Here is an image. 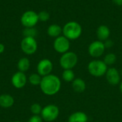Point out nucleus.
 <instances>
[{
    "label": "nucleus",
    "mask_w": 122,
    "mask_h": 122,
    "mask_svg": "<svg viewBox=\"0 0 122 122\" xmlns=\"http://www.w3.org/2000/svg\"><path fill=\"white\" fill-rule=\"evenodd\" d=\"M61 83L60 79L54 74L43 76L40 84L41 92L47 96H53L57 94L61 89Z\"/></svg>",
    "instance_id": "f257e3e1"
},
{
    "label": "nucleus",
    "mask_w": 122,
    "mask_h": 122,
    "mask_svg": "<svg viewBox=\"0 0 122 122\" xmlns=\"http://www.w3.org/2000/svg\"><path fill=\"white\" fill-rule=\"evenodd\" d=\"M62 34L69 40H76L82 34V27L75 21H71L65 24L62 28Z\"/></svg>",
    "instance_id": "f03ea898"
},
{
    "label": "nucleus",
    "mask_w": 122,
    "mask_h": 122,
    "mask_svg": "<svg viewBox=\"0 0 122 122\" xmlns=\"http://www.w3.org/2000/svg\"><path fill=\"white\" fill-rule=\"evenodd\" d=\"M107 65L102 60H93L88 64V71L91 75L95 77H100L106 74Z\"/></svg>",
    "instance_id": "7ed1b4c3"
},
{
    "label": "nucleus",
    "mask_w": 122,
    "mask_h": 122,
    "mask_svg": "<svg viewBox=\"0 0 122 122\" xmlns=\"http://www.w3.org/2000/svg\"><path fill=\"white\" fill-rule=\"evenodd\" d=\"M78 62V56L73 51L63 54L59 59V64L64 69H72Z\"/></svg>",
    "instance_id": "20e7f679"
},
{
    "label": "nucleus",
    "mask_w": 122,
    "mask_h": 122,
    "mask_svg": "<svg viewBox=\"0 0 122 122\" xmlns=\"http://www.w3.org/2000/svg\"><path fill=\"white\" fill-rule=\"evenodd\" d=\"M59 114L58 107L54 104H49L42 109L41 117L43 120L47 122H51L57 119Z\"/></svg>",
    "instance_id": "39448f33"
},
{
    "label": "nucleus",
    "mask_w": 122,
    "mask_h": 122,
    "mask_svg": "<svg viewBox=\"0 0 122 122\" xmlns=\"http://www.w3.org/2000/svg\"><path fill=\"white\" fill-rule=\"evenodd\" d=\"M39 21L38 14L31 10L25 11L21 17V23L25 28L34 27Z\"/></svg>",
    "instance_id": "423d86ee"
},
{
    "label": "nucleus",
    "mask_w": 122,
    "mask_h": 122,
    "mask_svg": "<svg viewBox=\"0 0 122 122\" xmlns=\"http://www.w3.org/2000/svg\"><path fill=\"white\" fill-rule=\"evenodd\" d=\"M21 49L22 51L27 54L31 55L37 50V42L34 37H24L21 41Z\"/></svg>",
    "instance_id": "0eeeda50"
},
{
    "label": "nucleus",
    "mask_w": 122,
    "mask_h": 122,
    "mask_svg": "<svg viewBox=\"0 0 122 122\" xmlns=\"http://www.w3.org/2000/svg\"><path fill=\"white\" fill-rule=\"evenodd\" d=\"M70 48V40L64 35L56 37L54 41V49L59 54H64L69 51Z\"/></svg>",
    "instance_id": "6e6552de"
},
{
    "label": "nucleus",
    "mask_w": 122,
    "mask_h": 122,
    "mask_svg": "<svg viewBox=\"0 0 122 122\" xmlns=\"http://www.w3.org/2000/svg\"><path fill=\"white\" fill-rule=\"evenodd\" d=\"M105 49L106 47L104 43L99 40H97L89 44L88 51L91 56L94 58H98L103 55L105 51Z\"/></svg>",
    "instance_id": "1a4fd4ad"
},
{
    "label": "nucleus",
    "mask_w": 122,
    "mask_h": 122,
    "mask_svg": "<svg viewBox=\"0 0 122 122\" xmlns=\"http://www.w3.org/2000/svg\"><path fill=\"white\" fill-rule=\"evenodd\" d=\"M37 72L41 76H45L51 74L53 69V64L48 59L41 60L37 64Z\"/></svg>",
    "instance_id": "9d476101"
},
{
    "label": "nucleus",
    "mask_w": 122,
    "mask_h": 122,
    "mask_svg": "<svg viewBox=\"0 0 122 122\" xmlns=\"http://www.w3.org/2000/svg\"><path fill=\"white\" fill-rule=\"evenodd\" d=\"M107 80L109 84L115 86L119 84L121 82V77L119 71L114 67L109 68L107 69L106 73Z\"/></svg>",
    "instance_id": "9b49d317"
},
{
    "label": "nucleus",
    "mask_w": 122,
    "mask_h": 122,
    "mask_svg": "<svg viewBox=\"0 0 122 122\" xmlns=\"http://www.w3.org/2000/svg\"><path fill=\"white\" fill-rule=\"evenodd\" d=\"M27 81V78L24 72L17 71L11 77V84L16 89L23 88Z\"/></svg>",
    "instance_id": "f8f14e48"
},
{
    "label": "nucleus",
    "mask_w": 122,
    "mask_h": 122,
    "mask_svg": "<svg viewBox=\"0 0 122 122\" xmlns=\"http://www.w3.org/2000/svg\"><path fill=\"white\" fill-rule=\"evenodd\" d=\"M111 34V31L107 25H101L97 29V36L98 40L105 41L109 39Z\"/></svg>",
    "instance_id": "ddd939ff"
},
{
    "label": "nucleus",
    "mask_w": 122,
    "mask_h": 122,
    "mask_svg": "<svg viewBox=\"0 0 122 122\" xmlns=\"http://www.w3.org/2000/svg\"><path fill=\"white\" fill-rule=\"evenodd\" d=\"M88 117L82 112H76L71 114L68 119V122H87Z\"/></svg>",
    "instance_id": "4468645a"
},
{
    "label": "nucleus",
    "mask_w": 122,
    "mask_h": 122,
    "mask_svg": "<svg viewBox=\"0 0 122 122\" xmlns=\"http://www.w3.org/2000/svg\"><path fill=\"white\" fill-rule=\"evenodd\" d=\"M72 88L75 92L79 94L82 93L86 89V83L83 79L76 78L72 81Z\"/></svg>",
    "instance_id": "2eb2a0df"
},
{
    "label": "nucleus",
    "mask_w": 122,
    "mask_h": 122,
    "mask_svg": "<svg viewBox=\"0 0 122 122\" xmlns=\"http://www.w3.org/2000/svg\"><path fill=\"white\" fill-rule=\"evenodd\" d=\"M14 103V98L9 94L0 95V107L3 108H9L13 106Z\"/></svg>",
    "instance_id": "dca6fc26"
},
{
    "label": "nucleus",
    "mask_w": 122,
    "mask_h": 122,
    "mask_svg": "<svg viewBox=\"0 0 122 122\" xmlns=\"http://www.w3.org/2000/svg\"><path fill=\"white\" fill-rule=\"evenodd\" d=\"M47 34L51 37L56 38L62 34V27L58 24H51L47 29Z\"/></svg>",
    "instance_id": "f3484780"
},
{
    "label": "nucleus",
    "mask_w": 122,
    "mask_h": 122,
    "mask_svg": "<svg viewBox=\"0 0 122 122\" xmlns=\"http://www.w3.org/2000/svg\"><path fill=\"white\" fill-rule=\"evenodd\" d=\"M17 67L19 71L25 72L30 67V61L28 59V58L23 57L19 60L17 64Z\"/></svg>",
    "instance_id": "a211bd4d"
},
{
    "label": "nucleus",
    "mask_w": 122,
    "mask_h": 122,
    "mask_svg": "<svg viewBox=\"0 0 122 122\" xmlns=\"http://www.w3.org/2000/svg\"><path fill=\"white\" fill-rule=\"evenodd\" d=\"M62 79L66 82H71L75 79V74L71 69H64L62 73Z\"/></svg>",
    "instance_id": "6ab92c4d"
},
{
    "label": "nucleus",
    "mask_w": 122,
    "mask_h": 122,
    "mask_svg": "<svg viewBox=\"0 0 122 122\" xmlns=\"http://www.w3.org/2000/svg\"><path fill=\"white\" fill-rule=\"evenodd\" d=\"M103 61L107 66L113 65L117 61V56L114 53H109L104 56Z\"/></svg>",
    "instance_id": "aec40b11"
},
{
    "label": "nucleus",
    "mask_w": 122,
    "mask_h": 122,
    "mask_svg": "<svg viewBox=\"0 0 122 122\" xmlns=\"http://www.w3.org/2000/svg\"><path fill=\"white\" fill-rule=\"evenodd\" d=\"M41 77L39 74H32L29 77V81L31 84L34 86L40 85L41 81Z\"/></svg>",
    "instance_id": "412c9836"
},
{
    "label": "nucleus",
    "mask_w": 122,
    "mask_h": 122,
    "mask_svg": "<svg viewBox=\"0 0 122 122\" xmlns=\"http://www.w3.org/2000/svg\"><path fill=\"white\" fill-rule=\"evenodd\" d=\"M37 31L36 30V29H34V27H31V28H25L24 30L23 31V34L24 36V37H35V36L36 35Z\"/></svg>",
    "instance_id": "4be33fe9"
},
{
    "label": "nucleus",
    "mask_w": 122,
    "mask_h": 122,
    "mask_svg": "<svg viewBox=\"0 0 122 122\" xmlns=\"http://www.w3.org/2000/svg\"><path fill=\"white\" fill-rule=\"evenodd\" d=\"M30 110H31V112L34 115H39V114H40L41 113L42 108H41V107L40 104L36 103V104H33L31 106Z\"/></svg>",
    "instance_id": "5701e85b"
},
{
    "label": "nucleus",
    "mask_w": 122,
    "mask_h": 122,
    "mask_svg": "<svg viewBox=\"0 0 122 122\" xmlns=\"http://www.w3.org/2000/svg\"><path fill=\"white\" fill-rule=\"evenodd\" d=\"M38 17H39V21L45 22V21H47L49 19L50 15L46 11H41L38 14Z\"/></svg>",
    "instance_id": "b1692460"
},
{
    "label": "nucleus",
    "mask_w": 122,
    "mask_h": 122,
    "mask_svg": "<svg viewBox=\"0 0 122 122\" xmlns=\"http://www.w3.org/2000/svg\"><path fill=\"white\" fill-rule=\"evenodd\" d=\"M43 119L41 118V117H40L39 115H33L29 119L28 122H42Z\"/></svg>",
    "instance_id": "393cba45"
},
{
    "label": "nucleus",
    "mask_w": 122,
    "mask_h": 122,
    "mask_svg": "<svg viewBox=\"0 0 122 122\" xmlns=\"http://www.w3.org/2000/svg\"><path fill=\"white\" fill-rule=\"evenodd\" d=\"M104 45H105V47H106V48H110V47H112V46H113V44H114L113 41H112V40H110V39L106 40L105 41H104Z\"/></svg>",
    "instance_id": "a878e982"
},
{
    "label": "nucleus",
    "mask_w": 122,
    "mask_h": 122,
    "mask_svg": "<svg viewBox=\"0 0 122 122\" xmlns=\"http://www.w3.org/2000/svg\"><path fill=\"white\" fill-rule=\"evenodd\" d=\"M112 1L117 6H122V0H112Z\"/></svg>",
    "instance_id": "bb28decb"
},
{
    "label": "nucleus",
    "mask_w": 122,
    "mask_h": 122,
    "mask_svg": "<svg viewBox=\"0 0 122 122\" xmlns=\"http://www.w3.org/2000/svg\"><path fill=\"white\" fill-rule=\"evenodd\" d=\"M4 49H5V46L3 44L0 43V54H2L4 51Z\"/></svg>",
    "instance_id": "cd10ccee"
},
{
    "label": "nucleus",
    "mask_w": 122,
    "mask_h": 122,
    "mask_svg": "<svg viewBox=\"0 0 122 122\" xmlns=\"http://www.w3.org/2000/svg\"><path fill=\"white\" fill-rule=\"evenodd\" d=\"M119 89H120V92L122 94V81L120 82V86H119Z\"/></svg>",
    "instance_id": "c85d7f7f"
},
{
    "label": "nucleus",
    "mask_w": 122,
    "mask_h": 122,
    "mask_svg": "<svg viewBox=\"0 0 122 122\" xmlns=\"http://www.w3.org/2000/svg\"><path fill=\"white\" fill-rule=\"evenodd\" d=\"M46 1H52V0H46Z\"/></svg>",
    "instance_id": "c756f323"
},
{
    "label": "nucleus",
    "mask_w": 122,
    "mask_h": 122,
    "mask_svg": "<svg viewBox=\"0 0 122 122\" xmlns=\"http://www.w3.org/2000/svg\"></svg>",
    "instance_id": "7c9ffc66"
},
{
    "label": "nucleus",
    "mask_w": 122,
    "mask_h": 122,
    "mask_svg": "<svg viewBox=\"0 0 122 122\" xmlns=\"http://www.w3.org/2000/svg\"><path fill=\"white\" fill-rule=\"evenodd\" d=\"M106 1H109V0H106Z\"/></svg>",
    "instance_id": "2f4dec72"
},
{
    "label": "nucleus",
    "mask_w": 122,
    "mask_h": 122,
    "mask_svg": "<svg viewBox=\"0 0 122 122\" xmlns=\"http://www.w3.org/2000/svg\"><path fill=\"white\" fill-rule=\"evenodd\" d=\"M0 61H1V59H0Z\"/></svg>",
    "instance_id": "473e14b6"
}]
</instances>
